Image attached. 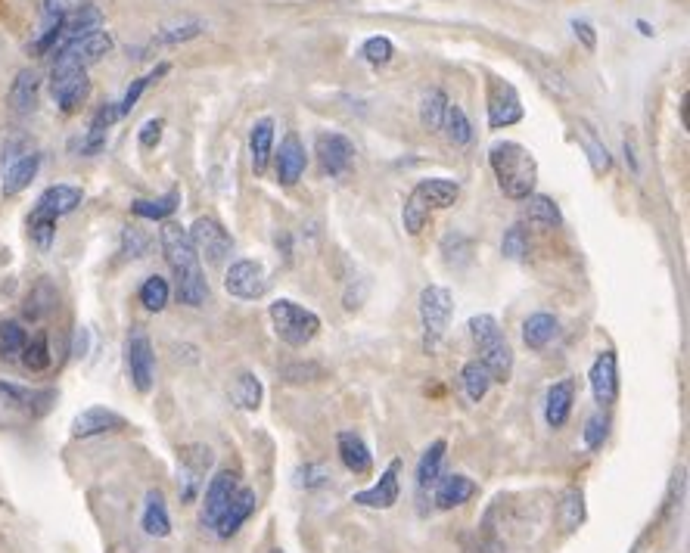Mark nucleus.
<instances>
[{
  "mask_svg": "<svg viewBox=\"0 0 690 553\" xmlns=\"http://www.w3.org/2000/svg\"><path fill=\"white\" fill-rule=\"evenodd\" d=\"M448 103L451 100H448V94L442 91V87H433L429 94H423V100H420V125L426 131H442Z\"/></svg>",
  "mask_w": 690,
  "mask_h": 553,
  "instance_id": "obj_38",
  "label": "nucleus"
},
{
  "mask_svg": "<svg viewBox=\"0 0 690 553\" xmlns=\"http://www.w3.org/2000/svg\"><path fill=\"white\" fill-rule=\"evenodd\" d=\"M162 131H165V119H150V122H143L140 131H137L140 147H143V150H156L159 140H162Z\"/></svg>",
  "mask_w": 690,
  "mask_h": 553,
  "instance_id": "obj_56",
  "label": "nucleus"
},
{
  "mask_svg": "<svg viewBox=\"0 0 690 553\" xmlns=\"http://www.w3.org/2000/svg\"><path fill=\"white\" fill-rule=\"evenodd\" d=\"M588 383H591V392H594V401L600 404V411L619 398V361H616V352H600L597 355V361L588 370Z\"/></svg>",
  "mask_w": 690,
  "mask_h": 553,
  "instance_id": "obj_15",
  "label": "nucleus"
},
{
  "mask_svg": "<svg viewBox=\"0 0 690 553\" xmlns=\"http://www.w3.org/2000/svg\"><path fill=\"white\" fill-rule=\"evenodd\" d=\"M0 398L25 411L28 417H44L56 404V389H25L16 383H0Z\"/></svg>",
  "mask_w": 690,
  "mask_h": 553,
  "instance_id": "obj_19",
  "label": "nucleus"
},
{
  "mask_svg": "<svg viewBox=\"0 0 690 553\" xmlns=\"http://www.w3.org/2000/svg\"><path fill=\"white\" fill-rule=\"evenodd\" d=\"M84 348H88V330H78V342H75V355H84Z\"/></svg>",
  "mask_w": 690,
  "mask_h": 553,
  "instance_id": "obj_61",
  "label": "nucleus"
},
{
  "mask_svg": "<svg viewBox=\"0 0 690 553\" xmlns=\"http://www.w3.org/2000/svg\"><path fill=\"white\" fill-rule=\"evenodd\" d=\"M501 255L510 261H520L529 255V230L523 224H513L504 230V240H501Z\"/></svg>",
  "mask_w": 690,
  "mask_h": 553,
  "instance_id": "obj_48",
  "label": "nucleus"
},
{
  "mask_svg": "<svg viewBox=\"0 0 690 553\" xmlns=\"http://www.w3.org/2000/svg\"><path fill=\"white\" fill-rule=\"evenodd\" d=\"M681 125H684V128H690V119H687V94L681 97Z\"/></svg>",
  "mask_w": 690,
  "mask_h": 553,
  "instance_id": "obj_62",
  "label": "nucleus"
},
{
  "mask_svg": "<svg viewBox=\"0 0 690 553\" xmlns=\"http://www.w3.org/2000/svg\"><path fill=\"white\" fill-rule=\"evenodd\" d=\"M240 491V473L237 470H218L209 485H206V501H203V526L215 529V522L227 510V504L234 501V494Z\"/></svg>",
  "mask_w": 690,
  "mask_h": 553,
  "instance_id": "obj_14",
  "label": "nucleus"
},
{
  "mask_svg": "<svg viewBox=\"0 0 690 553\" xmlns=\"http://www.w3.org/2000/svg\"><path fill=\"white\" fill-rule=\"evenodd\" d=\"M314 156H318L321 168L330 174V178H345L355 165V143L345 134L324 131V134H318V140H314Z\"/></svg>",
  "mask_w": 690,
  "mask_h": 553,
  "instance_id": "obj_12",
  "label": "nucleus"
},
{
  "mask_svg": "<svg viewBox=\"0 0 690 553\" xmlns=\"http://www.w3.org/2000/svg\"><path fill=\"white\" fill-rule=\"evenodd\" d=\"M572 32H575V38H579L588 50L597 47V35H594V25H591V22H585V19H572Z\"/></svg>",
  "mask_w": 690,
  "mask_h": 553,
  "instance_id": "obj_58",
  "label": "nucleus"
},
{
  "mask_svg": "<svg viewBox=\"0 0 690 553\" xmlns=\"http://www.w3.org/2000/svg\"><path fill=\"white\" fill-rule=\"evenodd\" d=\"M72 147L78 150V156H97V153H103V147H106V131H94V128H88L84 131Z\"/></svg>",
  "mask_w": 690,
  "mask_h": 553,
  "instance_id": "obj_54",
  "label": "nucleus"
},
{
  "mask_svg": "<svg viewBox=\"0 0 690 553\" xmlns=\"http://www.w3.org/2000/svg\"><path fill=\"white\" fill-rule=\"evenodd\" d=\"M523 202H526L523 215H526V221H529L532 227H560L563 215H560V206H557V202H554L551 196L532 193V196H526Z\"/></svg>",
  "mask_w": 690,
  "mask_h": 553,
  "instance_id": "obj_36",
  "label": "nucleus"
},
{
  "mask_svg": "<svg viewBox=\"0 0 690 553\" xmlns=\"http://www.w3.org/2000/svg\"><path fill=\"white\" fill-rule=\"evenodd\" d=\"M607 435H610V417L603 414V411L591 414L588 423H585V445H588L591 451H600L603 442H607Z\"/></svg>",
  "mask_w": 690,
  "mask_h": 553,
  "instance_id": "obj_52",
  "label": "nucleus"
},
{
  "mask_svg": "<svg viewBox=\"0 0 690 553\" xmlns=\"http://www.w3.org/2000/svg\"><path fill=\"white\" fill-rule=\"evenodd\" d=\"M271 324L280 342H286L290 348H305L314 336L321 333V317L314 314L311 308L293 302V299H277L271 302Z\"/></svg>",
  "mask_w": 690,
  "mask_h": 553,
  "instance_id": "obj_4",
  "label": "nucleus"
},
{
  "mask_svg": "<svg viewBox=\"0 0 690 553\" xmlns=\"http://www.w3.org/2000/svg\"><path fill=\"white\" fill-rule=\"evenodd\" d=\"M38 171H41V153L38 150H28L19 159H13L10 165H4V196H16L25 187H32Z\"/></svg>",
  "mask_w": 690,
  "mask_h": 553,
  "instance_id": "obj_24",
  "label": "nucleus"
},
{
  "mask_svg": "<svg viewBox=\"0 0 690 553\" xmlns=\"http://www.w3.org/2000/svg\"><path fill=\"white\" fill-rule=\"evenodd\" d=\"M442 131H445V140L454 143V147H467V143L473 140V125L467 119L464 106L457 103H448L445 109V122H442Z\"/></svg>",
  "mask_w": 690,
  "mask_h": 553,
  "instance_id": "obj_37",
  "label": "nucleus"
},
{
  "mask_svg": "<svg viewBox=\"0 0 690 553\" xmlns=\"http://www.w3.org/2000/svg\"><path fill=\"white\" fill-rule=\"evenodd\" d=\"M206 32V25L199 19H187V22H178V25H168L162 28V32L150 41V47H175V44H187L193 38H199Z\"/></svg>",
  "mask_w": 690,
  "mask_h": 553,
  "instance_id": "obj_41",
  "label": "nucleus"
},
{
  "mask_svg": "<svg viewBox=\"0 0 690 553\" xmlns=\"http://www.w3.org/2000/svg\"><path fill=\"white\" fill-rule=\"evenodd\" d=\"M321 376H324V367L318 364H290L283 370L286 383H311V380H321Z\"/></svg>",
  "mask_w": 690,
  "mask_h": 553,
  "instance_id": "obj_55",
  "label": "nucleus"
},
{
  "mask_svg": "<svg viewBox=\"0 0 690 553\" xmlns=\"http://www.w3.org/2000/svg\"><path fill=\"white\" fill-rule=\"evenodd\" d=\"M94 0H44V16L47 19H63V16H72L84 7H91Z\"/></svg>",
  "mask_w": 690,
  "mask_h": 553,
  "instance_id": "obj_53",
  "label": "nucleus"
},
{
  "mask_svg": "<svg viewBox=\"0 0 690 553\" xmlns=\"http://www.w3.org/2000/svg\"><path fill=\"white\" fill-rule=\"evenodd\" d=\"M159 243L165 252V261L171 274H175V296L187 308H203L209 299V280L203 274V261H199L187 227L178 221H162Z\"/></svg>",
  "mask_w": 690,
  "mask_h": 553,
  "instance_id": "obj_1",
  "label": "nucleus"
},
{
  "mask_svg": "<svg viewBox=\"0 0 690 553\" xmlns=\"http://www.w3.org/2000/svg\"><path fill=\"white\" fill-rule=\"evenodd\" d=\"M560 522L566 532H575L585 522V494L582 488H569L560 498Z\"/></svg>",
  "mask_w": 690,
  "mask_h": 553,
  "instance_id": "obj_44",
  "label": "nucleus"
},
{
  "mask_svg": "<svg viewBox=\"0 0 690 553\" xmlns=\"http://www.w3.org/2000/svg\"><path fill=\"white\" fill-rule=\"evenodd\" d=\"M560 333V320L548 311H535L526 317L523 324V342L532 348V352H541V348H548Z\"/></svg>",
  "mask_w": 690,
  "mask_h": 553,
  "instance_id": "obj_29",
  "label": "nucleus"
},
{
  "mask_svg": "<svg viewBox=\"0 0 690 553\" xmlns=\"http://www.w3.org/2000/svg\"><path fill=\"white\" fill-rule=\"evenodd\" d=\"M361 56L370 66H386V63H392V56H395V44L386 35H373V38H367L361 44Z\"/></svg>",
  "mask_w": 690,
  "mask_h": 553,
  "instance_id": "obj_49",
  "label": "nucleus"
},
{
  "mask_svg": "<svg viewBox=\"0 0 690 553\" xmlns=\"http://www.w3.org/2000/svg\"><path fill=\"white\" fill-rule=\"evenodd\" d=\"M147 249H150V234H147V230L128 224L122 230V255L125 258H143V255H147Z\"/></svg>",
  "mask_w": 690,
  "mask_h": 553,
  "instance_id": "obj_51",
  "label": "nucleus"
},
{
  "mask_svg": "<svg viewBox=\"0 0 690 553\" xmlns=\"http://www.w3.org/2000/svg\"><path fill=\"white\" fill-rule=\"evenodd\" d=\"M178 206H181V193L171 190V193L156 196V199H134L131 212L143 221H171V215L178 212Z\"/></svg>",
  "mask_w": 690,
  "mask_h": 553,
  "instance_id": "obj_34",
  "label": "nucleus"
},
{
  "mask_svg": "<svg viewBox=\"0 0 690 553\" xmlns=\"http://www.w3.org/2000/svg\"><path fill=\"white\" fill-rule=\"evenodd\" d=\"M249 153H252V171L265 174L268 162L274 156V122L271 119H258L249 131Z\"/></svg>",
  "mask_w": 690,
  "mask_h": 553,
  "instance_id": "obj_30",
  "label": "nucleus"
},
{
  "mask_svg": "<svg viewBox=\"0 0 690 553\" xmlns=\"http://www.w3.org/2000/svg\"><path fill=\"white\" fill-rule=\"evenodd\" d=\"M485 112H488V128L501 131L516 122H523V100L516 94V87L504 78H488V94H485Z\"/></svg>",
  "mask_w": 690,
  "mask_h": 553,
  "instance_id": "obj_8",
  "label": "nucleus"
},
{
  "mask_svg": "<svg viewBox=\"0 0 690 553\" xmlns=\"http://www.w3.org/2000/svg\"><path fill=\"white\" fill-rule=\"evenodd\" d=\"M262 398H265L262 380H258L252 370H240L234 376V383H230V401H234L240 411H258Z\"/></svg>",
  "mask_w": 690,
  "mask_h": 553,
  "instance_id": "obj_32",
  "label": "nucleus"
},
{
  "mask_svg": "<svg viewBox=\"0 0 690 553\" xmlns=\"http://www.w3.org/2000/svg\"><path fill=\"white\" fill-rule=\"evenodd\" d=\"M271 553H286V550H280V547H277V550H271Z\"/></svg>",
  "mask_w": 690,
  "mask_h": 553,
  "instance_id": "obj_63",
  "label": "nucleus"
},
{
  "mask_svg": "<svg viewBox=\"0 0 690 553\" xmlns=\"http://www.w3.org/2000/svg\"><path fill=\"white\" fill-rule=\"evenodd\" d=\"M215 463V454L209 445H187L181 451V467H178V494L184 504H193L196 494L203 491L206 476Z\"/></svg>",
  "mask_w": 690,
  "mask_h": 553,
  "instance_id": "obj_9",
  "label": "nucleus"
},
{
  "mask_svg": "<svg viewBox=\"0 0 690 553\" xmlns=\"http://www.w3.org/2000/svg\"><path fill=\"white\" fill-rule=\"evenodd\" d=\"M401 221H405V230H408L411 237H420L423 227L429 224V206H426V202L417 193L408 196L405 209H401Z\"/></svg>",
  "mask_w": 690,
  "mask_h": 553,
  "instance_id": "obj_47",
  "label": "nucleus"
},
{
  "mask_svg": "<svg viewBox=\"0 0 690 553\" xmlns=\"http://www.w3.org/2000/svg\"><path fill=\"white\" fill-rule=\"evenodd\" d=\"M625 162H628V168L631 171H641V165H638V153H635V140H631V137H625Z\"/></svg>",
  "mask_w": 690,
  "mask_h": 553,
  "instance_id": "obj_59",
  "label": "nucleus"
},
{
  "mask_svg": "<svg viewBox=\"0 0 690 553\" xmlns=\"http://www.w3.org/2000/svg\"><path fill=\"white\" fill-rule=\"evenodd\" d=\"M38 97H41V75L35 69H22L7 91V106L16 115H32L38 109Z\"/></svg>",
  "mask_w": 690,
  "mask_h": 553,
  "instance_id": "obj_22",
  "label": "nucleus"
},
{
  "mask_svg": "<svg viewBox=\"0 0 690 553\" xmlns=\"http://www.w3.org/2000/svg\"><path fill=\"white\" fill-rule=\"evenodd\" d=\"M336 451H339V460H342V467L355 473V476H370L373 470V454L367 448V442L361 439L358 432H339L336 435Z\"/></svg>",
  "mask_w": 690,
  "mask_h": 553,
  "instance_id": "obj_21",
  "label": "nucleus"
},
{
  "mask_svg": "<svg viewBox=\"0 0 690 553\" xmlns=\"http://www.w3.org/2000/svg\"><path fill=\"white\" fill-rule=\"evenodd\" d=\"M454 314V296L445 286H423L420 293V324H423V348L436 352V345L442 342L448 324Z\"/></svg>",
  "mask_w": 690,
  "mask_h": 553,
  "instance_id": "obj_6",
  "label": "nucleus"
},
{
  "mask_svg": "<svg viewBox=\"0 0 690 553\" xmlns=\"http://www.w3.org/2000/svg\"><path fill=\"white\" fill-rule=\"evenodd\" d=\"M436 494V507L439 510H454V507H464L473 494H476V482L464 473H451V476H442L433 488Z\"/></svg>",
  "mask_w": 690,
  "mask_h": 553,
  "instance_id": "obj_25",
  "label": "nucleus"
},
{
  "mask_svg": "<svg viewBox=\"0 0 690 553\" xmlns=\"http://www.w3.org/2000/svg\"><path fill=\"white\" fill-rule=\"evenodd\" d=\"M575 404V380L566 376V380L554 383L548 389V398H544V420H548L551 429H563Z\"/></svg>",
  "mask_w": 690,
  "mask_h": 553,
  "instance_id": "obj_23",
  "label": "nucleus"
},
{
  "mask_svg": "<svg viewBox=\"0 0 690 553\" xmlns=\"http://www.w3.org/2000/svg\"><path fill=\"white\" fill-rule=\"evenodd\" d=\"M168 299H171V286H168L165 277L153 274V277L143 280V286H140V305H143V308L153 311V314H159V311H165Z\"/></svg>",
  "mask_w": 690,
  "mask_h": 553,
  "instance_id": "obj_43",
  "label": "nucleus"
},
{
  "mask_svg": "<svg viewBox=\"0 0 690 553\" xmlns=\"http://www.w3.org/2000/svg\"><path fill=\"white\" fill-rule=\"evenodd\" d=\"M411 193H417L426 202L429 212H433V209H451L457 202V196H460V184L451 181V178H426Z\"/></svg>",
  "mask_w": 690,
  "mask_h": 553,
  "instance_id": "obj_31",
  "label": "nucleus"
},
{
  "mask_svg": "<svg viewBox=\"0 0 690 553\" xmlns=\"http://www.w3.org/2000/svg\"><path fill=\"white\" fill-rule=\"evenodd\" d=\"M168 72H171V66H168V63H159L153 72H147V75H140V78H134V81H131V87L125 91V97L119 100V115H122V119H125V115H131V109L140 103V97L147 94L159 78H165Z\"/></svg>",
  "mask_w": 690,
  "mask_h": 553,
  "instance_id": "obj_39",
  "label": "nucleus"
},
{
  "mask_svg": "<svg viewBox=\"0 0 690 553\" xmlns=\"http://www.w3.org/2000/svg\"><path fill=\"white\" fill-rule=\"evenodd\" d=\"M112 47H115L112 35L106 32V28H100V32H91V35H84V38L66 44L63 50H56L53 56H63V60H72V63L88 69L91 63H100L103 56H109Z\"/></svg>",
  "mask_w": 690,
  "mask_h": 553,
  "instance_id": "obj_17",
  "label": "nucleus"
},
{
  "mask_svg": "<svg viewBox=\"0 0 690 553\" xmlns=\"http://www.w3.org/2000/svg\"><path fill=\"white\" fill-rule=\"evenodd\" d=\"M128 420L122 414L109 411V407H88V411H81L75 420H72V439H94V435H106V432H119L125 429Z\"/></svg>",
  "mask_w": 690,
  "mask_h": 553,
  "instance_id": "obj_18",
  "label": "nucleus"
},
{
  "mask_svg": "<svg viewBox=\"0 0 690 553\" xmlns=\"http://www.w3.org/2000/svg\"><path fill=\"white\" fill-rule=\"evenodd\" d=\"M125 358H128V373H131V383L137 392L147 395L156 383V355H153V342L150 336L143 333L140 327H134L128 333L125 342Z\"/></svg>",
  "mask_w": 690,
  "mask_h": 553,
  "instance_id": "obj_11",
  "label": "nucleus"
},
{
  "mask_svg": "<svg viewBox=\"0 0 690 553\" xmlns=\"http://www.w3.org/2000/svg\"><path fill=\"white\" fill-rule=\"evenodd\" d=\"M575 137L582 140V150H585V156H588L594 174H610L613 156H610V150H607V143H603V140L594 134V128H591L588 122H579V125H575Z\"/></svg>",
  "mask_w": 690,
  "mask_h": 553,
  "instance_id": "obj_33",
  "label": "nucleus"
},
{
  "mask_svg": "<svg viewBox=\"0 0 690 553\" xmlns=\"http://www.w3.org/2000/svg\"><path fill=\"white\" fill-rule=\"evenodd\" d=\"M22 367L25 370H32V373H41L53 364L50 358V342H47V333H35V336H28L25 348H22Z\"/></svg>",
  "mask_w": 690,
  "mask_h": 553,
  "instance_id": "obj_42",
  "label": "nucleus"
},
{
  "mask_svg": "<svg viewBox=\"0 0 690 553\" xmlns=\"http://www.w3.org/2000/svg\"><path fill=\"white\" fill-rule=\"evenodd\" d=\"M190 234V243L199 255V261H209V265H224V261L230 258V252H234V237H230V230L215 221V218H196L193 227H187Z\"/></svg>",
  "mask_w": 690,
  "mask_h": 553,
  "instance_id": "obj_7",
  "label": "nucleus"
},
{
  "mask_svg": "<svg viewBox=\"0 0 690 553\" xmlns=\"http://www.w3.org/2000/svg\"><path fill=\"white\" fill-rule=\"evenodd\" d=\"M460 380H464V392L470 401H482L488 395V389H492V376H488V370L482 367V361H470L464 364V373H460Z\"/></svg>",
  "mask_w": 690,
  "mask_h": 553,
  "instance_id": "obj_45",
  "label": "nucleus"
},
{
  "mask_svg": "<svg viewBox=\"0 0 690 553\" xmlns=\"http://www.w3.org/2000/svg\"><path fill=\"white\" fill-rule=\"evenodd\" d=\"M119 119H122V115H119V103H103V106H97V112H94L91 128L109 134V128H112L115 122H119Z\"/></svg>",
  "mask_w": 690,
  "mask_h": 553,
  "instance_id": "obj_57",
  "label": "nucleus"
},
{
  "mask_svg": "<svg viewBox=\"0 0 690 553\" xmlns=\"http://www.w3.org/2000/svg\"><path fill=\"white\" fill-rule=\"evenodd\" d=\"M56 302H60V296H56V286L50 280H38L32 286V293H28L25 302H22V317L25 320H44L56 308Z\"/></svg>",
  "mask_w": 690,
  "mask_h": 553,
  "instance_id": "obj_35",
  "label": "nucleus"
},
{
  "mask_svg": "<svg viewBox=\"0 0 690 553\" xmlns=\"http://www.w3.org/2000/svg\"><path fill=\"white\" fill-rule=\"evenodd\" d=\"M140 526L150 538H168L171 535V516H168V504H165V494L159 488L147 491V504H143V516H140Z\"/></svg>",
  "mask_w": 690,
  "mask_h": 553,
  "instance_id": "obj_27",
  "label": "nucleus"
},
{
  "mask_svg": "<svg viewBox=\"0 0 690 553\" xmlns=\"http://www.w3.org/2000/svg\"><path fill=\"white\" fill-rule=\"evenodd\" d=\"M268 271L262 261H252V258H240L234 261V265L227 268L224 274V289L234 299H243V302H255V299H262L268 293Z\"/></svg>",
  "mask_w": 690,
  "mask_h": 553,
  "instance_id": "obj_10",
  "label": "nucleus"
},
{
  "mask_svg": "<svg viewBox=\"0 0 690 553\" xmlns=\"http://www.w3.org/2000/svg\"><path fill=\"white\" fill-rule=\"evenodd\" d=\"M398 479H401V460L395 457L386 467V473L380 476V482H373L370 488L352 494V504L367 507V510H392L398 504V498H401V482Z\"/></svg>",
  "mask_w": 690,
  "mask_h": 553,
  "instance_id": "obj_13",
  "label": "nucleus"
},
{
  "mask_svg": "<svg viewBox=\"0 0 690 553\" xmlns=\"http://www.w3.org/2000/svg\"><path fill=\"white\" fill-rule=\"evenodd\" d=\"M488 165L495 171V181L507 199H526L538 184V162L535 156L516 140H498L488 150Z\"/></svg>",
  "mask_w": 690,
  "mask_h": 553,
  "instance_id": "obj_2",
  "label": "nucleus"
},
{
  "mask_svg": "<svg viewBox=\"0 0 690 553\" xmlns=\"http://www.w3.org/2000/svg\"><path fill=\"white\" fill-rule=\"evenodd\" d=\"M25 342H28V333L19 320H4V324H0V358L7 364H16L22 358Z\"/></svg>",
  "mask_w": 690,
  "mask_h": 553,
  "instance_id": "obj_40",
  "label": "nucleus"
},
{
  "mask_svg": "<svg viewBox=\"0 0 690 553\" xmlns=\"http://www.w3.org/2000/svg\"><path fill=\"white\" fill-rule=\"evenodd\" d=\"M445 454H448V442H445V439H436L433 445H429V448L420 454V460H417V488H420V494L433 491L436 482L442 479Z\"/></svg>",
  "mask_w": 690,
  "mask_h": 553,
  "instance_id": "obj_28",
  "label": "nucleus"
},
{
  "mask_svg": "<svg viewBox=\"0 0 690 553\" xmlns=\"http://www.w3.org/2000/svg\"><path fill=\"white\" fill-rule=\"evenodd\" d=\"M81 199H84V193H81V187H72V184H53V187H47L44 193H41V199H38V212H44V215H50V218H63V215H72L78 206H81Z\"/></svg>",
  "mask_w": 690,
  "mask_h": 553,
  "instance_id": "obj_26",
  "label": "nucleus"
},
{
  "mask_svg": "<svg viewBox=\"0 0 690 553\" xmlns=\"http://www.w3.org/2000/svg\"><path fill=\"white\" fill-rule=\"evenodd\" d=\"M470 336L479 345V361L492 376V383H510L513 376V348L495 314H473Z\"/></svg>",
  "mask_w": 690,
  "mask_h": 553,
  "instance_id": "obj_3",
  "label": "nucleus"
},
{
  "mask_svg": "<svg viewBox=\"0 0 690 553\" xmlns=\"http://www.w3.org/2000/svg\"><path fill=\"white\" fill-rule=\"evenodd\" d=\"M50 97L53 103L60 106V112L72 115L78 112L91 97V78L88 69L63 60V56H53V66H50Z\"/></svg>",
  "mask_w": 690,
  "mask_h": 553,
  "instance_id": "obj_5",
  "label": "nucleus"
},
{
  "mask_svg": "<svg viewBox=\"0 0 690 553\" xmlns=\"http://www.w3.org/2000/svg\"><path fill=\"white\" fill-rule=\"evenodd\" d=\"M28 237H32V243L41 252H47L53 246V237H56V218H50V215L35 209L32 215H28Z\"/></svg>",
  "mask_w": 690,
  "mask_h": 553,
  "instance_id": "obj_46",
  "label": "nucleus"
},
{
  "mask_svg": "<svg viewBox=\"0 0 690 553\" xmlns=\"http://www.w3.org/2000/svg\"><path fill=\"white\" fill-rule=\"evenodd\" d=\"M258 510V498H255V491L252 488H243L240 485V491L234 494V501L227 504V510L221 513V519L215 522V535L218 538H234L246 522H249V516Z\"/></svg>",
  "mask_w": 690,
  "mask_h": 553,
  "instance_id": "obj_20",
  "label": "nucleus"
},
{
  "mask_svg": "<svg viewBox=\"0 0 690 553\" xmlns=\"http://www.w3.org/2000/svg\"><path fill=\"white\" fill-rule=\"evenodd\" d=\"M330 482V470L324 467V463H302V467L296 470V485L305 488V491H314V488H324Z\"/></svg>",
  "mask_w": 690,
  "mask_h": 553,
  "instance_id": "obj_50",
  "label": "nucleus"
},
{
  "mask_svg": "<svg viewBox=\"0 0 690 553\" xmlns=\"http://www.w3.org/2000/svg\"><path fill=\"white\" fill-rule=\"evenodd\" d=\"M635 28H638V32H641L644 38H653V35H656V28H653L647 19H638V22H635Z\"/></svg>",
  "mask_w": 690,
  "mask_h": 553,
  "instance_id": "obj_60",
  "label": "nucleus"
},
{
  "mask_svg": "<svg viewBox=\"0 0 690 553\" xmlns=\"http://www.w3.org/2000/svg\"><path fill=\"white\" fill-rule=\"evenodd\" d=\"M274 165H277V184L280 187H296L299 178L305 174V165H308V156H305V143L299 140V134H286L280 140V150L274 156Z\"/></svg>",
  "mask_w": 690,
  "mask_h": 553,
  "instance_id": "obj_16",
  "label": "nucleus"
}]
</instances>
